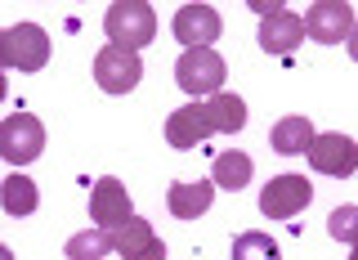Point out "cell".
Returning <instances> with one entry per match:
<instances>
[{
    "label": "cell",
    "instance_id": "6da1fadb",
    "mask_svg": "<svg viewBox=\"0 0 358 260\" xmlns=\"http://www.w3.org/2000/svg\"><path fill=\"white\" fill-rule=\"evenodd\" d=\"M103 32H108V45H121V50L139 54L157 36V14L143 0H121V5H112L103 14Z\"/></svg>",
    "mask_w": 358,
    "mask_h": 260
},
{
    "label": "cell",
    "instance_id": "7a4b0ae2",
    "mask_svg": "<svg viewBox=\"0 0 358 260\" xmlns=\"http://www.w3.org/2000/svg\"><path fill=\"white\" fill-rule=\"evenodd\" d=\"M50 63V36L36 22H18V27L0 32V72L18 67V72H41Z\"/></svg>",
    "mask_w": 358,
    "mask_h": 260
},
{
    "label": "cell",
    "instance_id": "3957f363",
    "mask_svg": "<svg viewBox=\"0 0 358 260\" xmlns=\"http://www.w3.org/2000/svg\"><path fill=\"white\" fill-rule=\"evenodd\" d=\"M251 9L260 14V50L264 54H296V45L305 41V18L291 14L287 5H273V0H251Z\"/></svg>",
    "mask_w": 358,
    "mask_h": 260
},
{
    "label": "cell",
    "instance_id": "277c9868",
    "mask_svg": "<svg viewBox=\"0 0 358 260\" xmlns=\"http://www.w3.org/2000/svg\"><path fill=\"white\" fill-rule=\"evenodd\" d=\"M45 153V126L31 112H14L0 121V157L9 166H27Z\"/></svg>",
    "mask_w": 358,
    "mask_h": 260
},
{
    "label": "cell",
    "instance_id": "5b68a950",
    "mask_svg": "<svg viewBox=\"0 0 358 260\" xmlns=\"http://www.w3.org/2000/svg\"><path fill=\"white\" fill-rule=\"evenodd\" d=\"M224 76H229V67H224V59L215 50H184L175 63V81L179 90H188V95H220Z\"/></svg>",
    "mask_w": 358,
    "mask_h": 260
},
{
    "label": "cell",
    "instance_id": "8992f818",
    "mask_svg": "<svg viewBox=\"0 0 358 260\" xmlns=\"http://www.w3.org/2000/svg\"><path fill=\"white\" fill-rule=\"evenodd\" d=\"M90 216H94V229L103 233H117L126 220H134V207H130V193L121 179H94V189H90Z\"/></svg>",
    "mask_w": 358,
    "mask_h": 260
},
{
    "label": "cell",
    "instance_id": "52a82bcc",
    "mask_svg": "<svg viewBox=\"0 0 358 260\" xmlns=\"http://www.w3.org/2000/svg\"><path fill=\"white\" fill-rule=\"evenodd\" d=\"M309 166L318 175H331V179H345V175H354L358 171V144L350 139V135H313V144H309Z\"/></svg>",
    "mask_w": 358,
    "mask_h": 260
},
{
    "label": "cell",
    "instance_id": "ba28073f",
    "mask_svg": "<svg viewBox=\"0 0 358 260\" xmlns=\"http://www.w3.org/2000/svg\"><path fill=\"white\" fill-rule=\"evenodd\" d=\"M309 198H313V184L305 175H278V179H268L264 184V193H260V211L268 220H291V216H300V211L309 207Z\"/></svg>",
    "mask_w": 358,
    "mask_h": 260
},
{
    "label": "cell",
    "instance_id": "9c48e42d",
    "mask_svg": "<svg viewBox=\"0 0 358 260\" xmlns=\"http://www.w3.org/2000/svg\"><path fill=\"white\" fill-rule=\"evenodd\" d=\"M139 76H143L139 54L121 50V45H103V50H99V59H94L99 90H108V95H126V90L139 85Z\"/></svg>",
    "mask_w": 358,
    "mask_h": 260
},
{
    "label": "cell",
    "instance_id": "30bf717a",
    "mask_svg": "<svg viewBox=\"0 0 358 260\" xmlns=\"http://www.w3.org/2000/svg\"><path fill=\"white\" fill-rule=\"evenodd\" d=\"M354 32V9L345 5V0H318V5H309L305 14V36L318 41V45H341L350 41Z\"/></svg>",
    "mask_w": 358,
    "mask_h": 260
},
{
    "label": "cell",
    "instance_id": "8fae6325",
    "mask_svg": "<svg viewBox=\"0 0 358 260\" xmlns=\"http://www.w3.org/2000/svg\"><path fill=\"white\" fill-rule=\"evenodd\" d=\"M220 32H224V22L210 5H184L175 14V41L184 50H210L220 41Z\"/></svg>",
    "mask_w": 358,
    "mask_h": 260
},
{
    "label": "cell",
    "instance_id": "7c38bea8",
    "mask_svg": "<svg viewBox=\"0 0 358 260\" xmlns=\"http://www.w3.org/2000/svg\"><path fill=\"white\" fill-rule=\"evenodd\" d=\"M112 252L121 260H166V242L157 238V229L148 220H126L117 233H112Z\"/></svg>",
    "mask_w": 358,
    "mask_h": 260
},
{
    "label": "cell",
    "instance_id": "4fadbf2b",
    "mask_svg": "<svg viewBox=\"0 0 358 260\" xmlns=\"http://www.w3.org/2000/svg\"><path fill=\"white\" fill-rule=\"evenodd\" d=\"M201 139H210V117L201 104H184L179 112H171L166 121V144L171 149H197Z\"/></svg>",
    "mask_w": 358,
    "mask_h": 260
},
{
    "label": "cell",
    "instance_id": "5bb4252c",
    "mask_svg": "<svg viewBox=\"0 0 358 260\" xmlns=\"http://www.w3.org/2000/svg\"><path fill=\"white\" fill-rule=\"evenodd\" d=\"M210 198H215V184L210 179H197V184H171V216L175 220H197L201 211H210Z\"/></svg>",
    "mask_w": 358,
    "mask_h": 260
},
{
    "label": "cell",
    "instance_id": "9a60e30c",
    "mask_svg": "<svg viewBox=\"0 0 358 260\" xmlns=\"http://www.w3.org/2000/svg\"><path fill=\"white\" fill-rule=\"evenodd\" d=\"M201 108H206V117H210V130H220V135H238L246 126V104L238 95H229V90L210 95Z\"/></svg>",
    "mask_w": 358,
    "mask_h": 260
},
{
    "label": "cell",
    "instance_id": "2e32d148",
    "mask_svg": "<svg viewBox=\"0 0 358 260\" xmlns=\"http://www.w3.org/2000/svg\"><path fill=\"white\" fill-rule=\"evenodd\" d=\"M251 157H246L242 149H229V153H220L215 157V171H210V184L215 189H229V193H238V189L251 184Z\"/></svg>",
    "mask_w": 358,
    "mask_h": 260
},
{
    "label": "cell",
    "instance_id": "e0dca14e",
    "mask_svg": "<svg viewBox=\"0 0 358 260\" xmlns=\"http://www.w3.org/2000/svg\"><path fill=\"white\" fill-rule=\"evenodd\" d=\"M313 130L309 126V117H287V121H278L273 135H268V144H273V153H282V157H296V153H309V144H313Z\"/></svg>",
    "mask_w": 358,
    "mask_h": 260
},
{
    "label": "cell",
    "instance_id": "ac0fdd59",
    "mask_svg": "<svg viewBox=\"0 0 358 260\" xmlns=\"http://www.w3.org/2000/svg\"><path fill=\"white\" fill-rule=\"evenodd\" d=\"M0 207L9 211V216H31V211L41 207V193H36V184H31L27 175H9L5 184H0Z\"/></svg>",
    "mask_w": 358,
    "mask_h": 260
},
{
    "label": "cell",
    "instance_id": "d6986e66",
    "mask_svg": "<svg viewBox=\"0 0 358 260\" xmlns=\"http://www.w3.org/2000/svg\"><path fill=\"white\" fill-rule=\"evenodd\" d=\"M63 252H67V260H103V256L112 252V233H103V229H85V233H72Z\"/></svg>",
    "mask_w": 358,
    "mask_h": 260
},
{
    "label": "cell",
    "instance_id": "ffe728a7",
    "mask_svg": "<svg viewBox=\"0 0 358 260\" xmlns=\"http://www.w3.org/2000/svg\"><path fill=\"white\" fill-rule=\"evenodd\" d=\"M233 260H282L278 242L268 233H238L233 238Z\"/></svg>",
    "mask_w": 358,
    "mask_h": 260
},
{
    "label": "cell",
    "instance_id": "44dd1931",
    "mask_svg": "<svg viewBox=\"0 0 358 260\" xmlns=\"http://www.w3.org/2000/svg\"><path fill=\"white\" fill-rule=\"evenodd\" d=\"M327 233L336 242H358V207H336L331 211V220H327Z\"/></svg>",
    "mask_w": 358,
    "mask_h": 260
},
{
    "label": "cell",
    "instance_id": "7402d4cb",
    "mask_svg": "<svg viewBox=\"0 0 358 260\" xmlns=\"http://www.w3.org/2000/svg\"><path fill=\"white\" fill-rule=\"evenodd\" d=\"M345 45H350V59L358 63V22H354V32H350V41H345Z\"/></svg>",
    "mask_w": 358,
    "mask_h": 260
},
{
    "label": "cell",
    "instance_id": "603a6c76",
    "mask_svg": "<svg viewBox=\"0 0 358 260\" xmlns=\"http://www.w3.org/2000/svg\"><path fill=\"white\" fill-rule=\"evenodd\" d=\"M0 260H14V252H9V247H5V242H0Z\"/></svg>",
    "mask_w": 358,
    "mask_h": 260
},
{
    "label": "cell",
    "instance_id": "cb8c5ba5",
    "mask_svg": "<svg viewBox=\"0 0 358 260\" xmlns=\"http://www.w3.org/2000/svg\"><path fill=\"white\" fill-rule=\"evenodd\" d=\"M0 99H5V72H0Z\"/></svg>",
    "mask_w": 358,
    "mask_h": 260
},
{
    "label": "cell",
    "instance_id": "d4e9b609",
    "mask_svg": "<svg viewBox=\"0 0 358 260\" xmlns=\"http://www.w3.org/2000/svg\"><path fill=\"white\" fill-rule=\"evenodd\" d=\"M350 260H358V242H354V252H350Z\"/></svg>",
    "mask_w": 358,
    "mask_h": 260
}]
</instances>
